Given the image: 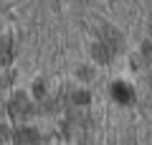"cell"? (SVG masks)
<instances>
[{
	"label": "cell",
	"instance_id": "3957f363",
	"mask_svg": "<svg viewBox=\"0 0 152 145\" xmlns=\"http://www.w3.org/2000/svg\"><path fill=\"white\" fill-rule=\"evenodd\" d=\"M114 51H117V48H112L109 43L99 41L96 46H94V59H96V61H104V64H107V61H109V59L114 56Z\"/></svg>",
	"mask_w": 152,
	"mask_h": 145
},
{
	"label": "cell",
	"instance_id": "5b68a950",
	"mask_svg": "<svg viewBox=\"0 0 152 145\" xmlns=\"http://www.w3.org/2000/svg\"><path fill=\"white\" fill-rule=\"evenodd\" d=\"M112 94H114V99H117V102H132V89L127 84H114L112 87Z\"/></svg>",
	"mask_w": 152,
	"mask_h": 145
},
{
	"label": "cell",
	"instance_id": "277c9868",
	"mask_svg": "<svg viewBox=\"0 0 152 145\" xmlns=\"http://www.w3.org/2000/svg\"><path fill=\"white\" fill-rule=\"evenodd\" d=\"M13 61V41L10 38H3L0 41V66H5Z\"/></svg>",
	"mask_w": 152,
	"mask_h": 145
},
{
	"label": "cell",
	"instance_id": "7a4b0ae2",
	"mask_svg": "<svg viewBox=\"0 0 152 145\" xmlns=\"http://www.w3.org/2000/svg\"><path fill=\"white\" fill-rule=\"evenodd\" d=\"M10 138H13V145H38L41 143V135L33 127H18Z\"/></svg>",
	"mask_w": 152,
	"mask_h": 145
},
{
	"label": "cell",
	"instance_id": "6da1fadb",
	"mask_svg": "<svg viewBox=\"0 0 152 145\" xmlns=\"http://www.w3.org/2000/svg\"><path fill=\"white\" fill-rule=\"evenodd\" d=\"M8 112H10V117H15V120H26L28 115L33 112V104H31V99H28L23 92H18V94H13L10 104H8Z\"/></svg>",
	"mask_w": 152,
	"mask_h": 145
}]
</instances>
